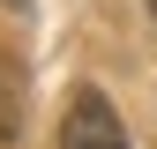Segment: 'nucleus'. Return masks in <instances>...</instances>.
I'll list each match as a JSON object with an SVG mask.
<instances>
[{
    "label": "nucleus",
    "instance_id": "2",
    "mask_svg": "<svg viewBox=\"0 0 157 149\" xmlns=\"http://www.w3.org/2000/svg\"><path fill=\"white\" fill-rule=\"evenodd\" d=\"M8 8H23V0H8Z\"/></svg>",
    "mask_w": 157,
    "mask_h": 149
},
{
    "label": "nucleus",
    "instance_id": "1",
    "mask_svg": "<svg viewBox=\"0 0 157 149\" xmlns=\"http://www.w3.org/2000/svg\"><path fill=\"white\" fill-rule=\"evenodd\" d=\"M60 149H127L120 119H112V104H105V89H75V97H67Z\"/></svg>",
    "mask_w": 157,
    "mask_h": 149
},
{
    "label": "nucleus",
    "instance_id": "3",
    "mask_svg": "<svg viewBox=\"0 0 157 149\" xmlns=\"http://www.w3.org/2000/svg\"><path fill=\"white\" fill-rule=\"evenodd\" d=\"M150 15H157V0H150Z\"/></svg>",
    "mask_w": 157,
    "mask_h": 149
}]
</instances>
